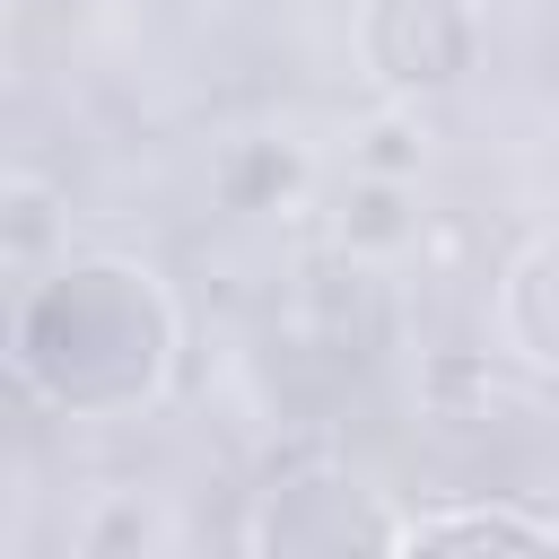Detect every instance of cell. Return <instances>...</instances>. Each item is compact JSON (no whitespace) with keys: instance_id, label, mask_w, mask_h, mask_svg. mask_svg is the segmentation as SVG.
Segmentation results:
<instances>
[{"instance_id":"cell-1","label":"cell","mask_w":559,"mask_h":559,"mask_svg":"<svg viewBox=\"0 0 559 559\" xmlns=\"http://www.w3.org/2000/svg\"><path fill=\"white\" fill-rule=\"evenodd\" d=\"M183 306L140 253H52L9 306V384L52 419H140L175 393Z\"/></svg>"},{"instance_id":"cell-2","label":"cell","mask_w":559,"mask_h":559,"mask_svg":"<svg viewBox=\"0 0 559 559\" xmlns=\"http://www.w3.org/2000/svg\"><path fill=\"white\" fill-rule=\"evenodd\" d=\"M245 542L262 559H349V550H402V515L358 472L306 454V463H271Z\"/></svg>"},{"instance_id":"cell-3","label":"cell","mask_w":559,"mask_h":559,"mask_svg":"<svg viewBox=\"0 0 559 559\" xmlns=\"http://www.w3.org/2000/svg\"><path fill=\"white\" fill-rule=\"evenodd\" d=\"M349 52L384 105H437L480 70V9L472 0H358Z\"/></svg>"},{"instance_id":"cell-4","label":"cell","mask_w":559,"mask_h":559,"mask_svg":"<svg viewBox=\"0 0 559 559\" xmlns=\"http://www.w3.org/2000/svg\"><path fill=\"white\" fill-rule=\"evenodd\" d=\"M498 349L559 384V227H533L498 271Z\"/></svg>"},{"instance_id":"cell-5","label":"cell","mask_w":559,"mask_h":559,"mask_svg":"<svg viewBox=\"0 0 559 559\" xmlns=\"http://www.w3.org/2000/svg\"><path fill=\"white\" fill-rule=\"evenodd\" d=\"M306 332H314V349H332V358H367V349H384V332H393V297H384V262H367V253H323L314 271H306Z\"/></svg>"},{"instance_id":"cell-6","label":"cell","mask_w":559,"mask_h":559,"mask_svg":"<svg viewBox=\"0 0 559 559\" xmlns=\"http://www.w3.org/2000/svg\"><path fill=\"white\" fill-rule=\"evenodd\" d=\"M402 550H559V515L515 498H445L402 515Z\"/></svg>"},{"instance_id":"cell-7","label":"cell","mask_w":559,"mask_h":559,"mask_svg":"<svg viewBox=\"0 0 559 559\" xmlns=\"http://www.w3.org/2000/svg\"><path fill=\"white\" fill-rule=\"evenodd\" d=\"M332 245L367 253V262H393L402 245H419V192H411V175H358L349 166V183L332 201Z\"/></svg>"},{"instance_id":"cell-8","label":"cell","mask_w":559,"mask_h":559,"mask_svg":"<svg viewBox=\"0 0 559 559\" xmlns=\"http://www.w3.org/2000/svg\"><path fill=\"white\" fill-rule=\"evenodd\" d=\"M175 542H183V515L140 489H96V507L70 524V550H87V559H140V550H175Z\"/></svg>"},{"instance_id":"cell-9","label":"cell","mask_w":559,"mask_h":559,"mask_svg":"<svg viewBox=\"0 0 559 559\" xmlns=\"http://www.w3.org/2000/svg\"><path fill=\"white\" fill-rule=\"evenodd\" d=\"M210 183H218L227 210H280V201L306 183V166H297V148H280V140H227L218 166H210Z\"/></svg>"},{"instance_id":"cell-10","label":"cell","mask_w":559,"mask_h":559,"mask_svg":"<svg viewBox=\"0 0 559 559\" xmlns=\"http://www.w3.org/2000/svg\"><path fill=\"white\" fill-rule=\"evenodd\" d=\"M349 166H358V175H419V140H411V122H402V114L367 122L358 148H349Z\"/></svg>"},{"instance_id":"cell-11","label":"cell","mask_w":559,"mask_h":559,"mask_svg":"<svg viewBox=\"0 0 559 559\" xmlns=\"http://www.w3.org/2000/svg\"><path fill=\"white\" fill-rule=\"evenodd\" d=\"M44 210H52L44 183L17 175V183H9V262H17V271H44V262H35V245H44Z\"/></svg>"}]
</instances>
